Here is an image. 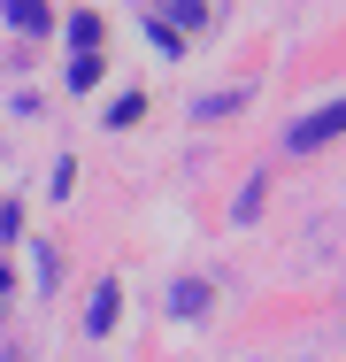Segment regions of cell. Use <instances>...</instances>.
Returning a JSON list of instances; mask_svg holds the SVG:
<instances>
[{
    "instance_id": "cell-2",
    "label": "cell",
    "mask_w": 346,
    "mask_h": 362,
    "mask_svg": "<svg viewBox=\"0 0 346 362\" xmlns=\"http://www.w3.org/2000/svg\"><path fill=\"white\" fill-rule=\"evenodd\" d=\"M8 23L39 39V31H54V8H39V0H16V8H8Z\"/></svg>"
},
{
    "instance_id": "cell-5",
    "label": "cell",
    "mask_w": 346,
    "mask_h": 362,
    "mask_svg": "<svg viewBox=\"0 0 346 362\" xmlns=\"http://www.w3.org/2000/svg\"><path fill=\"white\" fill-rule=\"evenodd\" d=\"M16 223H23V216H16V209H0V231H16Z\"/></svg>"
},
{
    "instance_id": "cell-4",
    "label": "cell",
    "mask_w": 346,
    "mask_h": 362,
    "mask_svg": "<svg viewBox=\"0 0 346 362\" xmlns=\"http://www.w3.org/2000/svg\"><path fill=\"white\" fill-rule=\"evenodd\" d=\"M116 324V286H100L93 293V316H85V332H108Z\"/></svg>"
},
{
    "instance_id": "cell-1",
    "label": "cell",
    "mask_w": 346,
    "mask_h": 362,
    "mask_svg": "<svg viewBox=\"0 0 346 362\" xmlns=\"http://www.w3.org/2000/svg\"><path fill=\"white\" fill-rule=\"evenodd\" d=\"M339 124H346V108H339V100H331V108H316V116L292 132V154H316L323 139H339Z\"/></svg>"
},
{
    "instance_id": "cell-3",
    "label": "cell",
    "mask_w": 346,
    "mask_h": 362,
    "mask_svg": "<svg viewBox=\"0 0 346 362\" xmlns=\"http://www.w3.org/2000/svg\"><path fill=\"white\" fill-rule=\"evenodd\" d=\"M69 39H77V54H100V16H93V8L69 16Z\"/></svg>"
}]
</instances>
